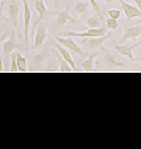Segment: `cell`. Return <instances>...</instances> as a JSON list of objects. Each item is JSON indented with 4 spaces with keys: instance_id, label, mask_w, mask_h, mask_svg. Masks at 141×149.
Segmentation results:
<instances>
[{
    "instance_id": "cell-1",
    "label": "cell",
    "mask_w": 141,
    "mask_h": 149,
    "mask_svg": "<svg viewBox=\"0 0 141 149\" xmlns=\"http://www.w3.org/2000/svg\"><path fill=\"white\" fill-rule=\"evenodd\" d=\"M23 45L18 43L17 41V35H16V30H12L10 32V37L3 43V48H1V53H3V63H4V70H8L10 68V56L17 49L22 50Z\"/></svg>"
},
{
    "instance_id": "cell-2",
    "label": "cell",
    "mask_w": 141,
    "mask_h": 149,
    "mask_svg": "<svg viewBox=\"0 0 141 149\" xmlns=\"http://www.w3.org/2000/svg\"><path fill=\"white\" fill-rule=\"evenodd\" d=\"M23 4V20H24V49L29 50L30 49V20H31V10L29 6L28 0H20Z\"/></svg>"
},
{
    "instance_id": "cell-3",
    "label": "cell",
    "mask_w": 141,
    "mask_h": 149,
    "mask_svg": "<svg viewBox=\"0 0 141 149\" xmlns=\"http://www.w3.org/2000/svg\"><path fill=\"white\" fill-rule=\"evenodd\" d=\"M115 37V33L114 32H110V33H105L103 36L100 37H87V38H84L81 41V45H84L86 49H88V50L91 52H96L98 50V49L100 48V45L103 44L109 38H114Z\"/></svg>"
},
{
    "instance_id": "cell-4",
    "label": "cell",
    "mask_w": 141,
    "mask_h": 149,
    "mask_svg": "<svg viewBox=\"0 0 141 149\" xmlns=\"http://www.w3.org/2000/svg\"><path fill=\"white\" fill-rule=\"evenodd\" d=\"M55 40L58 41V43H60L62 47H65L67 50H69L71 53L78 54L80 56H85V53L81 50V48L79 47V44L76 43L73 37H63V36H56Z\"/></svg>"
},
{
    "instance_id": "cell-5",
    "label": "cell",
    "mask_w": 141,
    "mask_h": 149,
    "mask_svg": "<svg viewBox=\"0 0 141 149\" xmlns=\"http://www.w3.org/2000/svg\"><path fill=\"white\" fill-rule=\"evenodd\" d=\"M34 7H35V10L37 11L38 17H37L36 22L34 23V25H32V29H31V32H30V41L34 40L35 31H36V28H37V24L40 23V20H42V19L47 16V13H48V10H47V6H46L44 0H35V1H34Z\"/></svg>"
},
{
    "instance_id": "cell-6",
    "label": "cell",
    "mask_w": 141,
    "mask_h": 149,
    "mask_svg": "<svg viewBox=\"0 0 141 149\" xmlns=\"http://www.w3.org/2000/svg\"><path fill=\"white\" fill-rule=\"evenodd\" d=\"M8 20L16 30H18V18L20 16V3L19 0H10L8 3Z\"/></svg>"
},
{
    "instance_id": "cell-7",
    "label": "cell",
    "mask_w": 141,
    "mask_h": 149,
    "mask_svg": "<svg viewBox=\"0 0 141 149\" xmlns=\"http://www.w3.org/2000/svg\"><path fill=\"white\" fill-rule=\"evenodd\" d=\"M141 42H137V43H134V44H130V45H126V44H117V43H112V47L114 49L116 50L119 54L128 57L132 62L135 61L134 58V55H133V49L136 48L137 45H140Z\"/></svg>"
},
{
    "instance_id": "cell-8",
    "label": "cell",
    "mask_w": 141,
    "mask_h": 149,
    "mask_svg": "<svg viewBox=\"0 0 141 149\" xmlns=\"http://www.w3.org/2000/svg\"><path fill=\"white\" fill-rule=\"evenodd\" d=\"M48 31H47V28L46 26H38L35 31V36H34V43L31 45V49L34 50V49H37V48H40L44 41L48 38Z\"/></svg>"
},
{
    "instance_id": "cell-9",
    "label": "cell",
    "mask_w": 141,
    "mask_h": 149,
    "mask_svg": "<svg viewBox=\"0 0 141 149\" xmlns=\"http://www.w3.org/2000/svg\"><path fill=\"white\" fill-rule=\"evenodd\" d=\"M119 3L124 12V15L127 17L128 20H132L133 18H141V11L139 8H136L135 6L130 5V4H128L126 3L124 0H119Z\"/></svg>"
},
{
    "instance_id": "cell-10",
    "label": "cell",
    "mask_w": 141,
    "mask_h": 149,
    "mask_svg": "<svg viewBox=\"0 0 141 149\" xmlns=\"http://www.w3.org/2000/svg\"><path fill=\"white\" fill-rule=\"evenodd\" d=\"M141 36V28L140 26H132V28H128V26H123V36L120 41L121 44H124L126 41L128 40H134L136 37Z\"/></svg>"
},
{
    "instance_id": "cell-11",
    "label": "cell",
    "mask_w": 141,
    "mask_h": 149,
    "mask_svg": "<svg viewBox=\"0 0 141 149\" xmlns=\"http://www.w3.org/2000/svg\"><path fill=\"white\" fill-rule=\"evenodd\" d=\"M55 49L61 54V56L68 62V65L71 66L72 70H73V72H78V69H76V66H75V62H74V60H73V57H72L69 50H67V49H66L65 47H62L60 43H56V44H55Z\"/></svg>"
},
{
    "instance_id": "cell-12",
    "label": "cell",
    "mask_w": 141,
    "mask_h": 149,
    "mask_svg": "<svg viewBox=\"0 0 141 149\" xmlns=\"http://www.w3.org/2000/svg\"><path fill=\"white\" fill-rule=\"evenodd\" d=\"M73 23V24H75L76 23V20L69 15V11L66 8V10H63V11H61V12H59V13L56 15V18H55V23L58 24L59 26H63L65 24H67V23Z\"/></svg>"
},
{
    "instance_id": "cell-13",
    "label": "cell",
    "mask_w": 141,
    "mask_h": 149,
    "mask_svg": "<svg viewBox=\"0 0 141 149\" xmlns=\"http://www.w3.org/2000/svg\"><path fill=\"white\" fill-rule=\"evenodd\" d=\"M102 62H103V66L105 68H119V67H123L124 65L122 62L117 61L116 57H115L112 54H109V53H105L103 58H102Z\"/></svg>"
},
{
    "instance_id": "cell-14",
    "label": "cell",
    "mask_w": 141,
    "mask_h": 149,
    "mask_svg": "<svg viewBox=\"0 0 141 149\" xmlns=\"http://www.w3.org/2000/svg\"><path fill=\"white\" fill-rule=\"evenodd\" d=\"M96 55H97V53L93 52L87 58H85L81 62V68H83L84 72H92L95 69V57H96Z\"/></svg>"
},
{
    "instance_id": "cell-15",
    "label": "cell",
    "mask_w": 141,
    "mask_h": 149,
    "mask_svg": "<svg viewBox=\"0 0 141 149\" xmlns=\"http://www.w3.org/2000/svg\"><path fill=\"white\" fill-rule=\"evenodd\" d=\"M48 57H49V52H48V49H44L43 52L36 54V55L32 57V61H31V62H32V66H34V67L41 66L46 60H48Z\"/></svg>"
},
{
    "instance_id": "cell-16",
    "label": "cell",
    "mask_w": 141,
    "mask_h": 149,
    "mask_svg": "<svg viewBox=\"0 0 141 149\" xmlns=\"http://www.w3.org/2000/svg\"><path fill=\"white\" fill-rule=\"evenodd\" d=\"M54 54H55V56H56V60H58V62H59V68H60V72H62V73H71V72H73L72 70V68H71V66L68 65V62L63 58L62 56H60L55 50H54Z\"/></svg>"
},
{
    "instance_id": "cell-17",
    "label": "cell",
    "mask_w": 141,
    "mask_h": 149,
    "mask_svg": "<svg viewBox=\"0 0 141 149\" xmlns=\"http://www.w3.org/2000/svg\"><path fill=\"white\" fill-rule=\"evenodd\" d=\"M17 70L20 73H25L28 70L27 58H25L19 52H17Z\"/></svg>"
},
{
    "instance_id": "cell-18",
    "label": "cell",
    "mask_w": 141,
    "mask_h": 149,
    "mask_svg": "<svg viewBox=\"0 0 141 149\" xmlns=\"http://www.w3.org/2000/svg\"><path fill=\"white\" fill-rule=\"evenodd\" d=\"M100 19L98 18V16H92L87 18L86 20V25L88 26V29H97V28H100Z\"/></svg>"
},
{
    "instance_id": "cell-19",
    "label": "cell",
    "mask_w": 141,
    "mask_h": 149,
    "mask_svg": "<svg viewBox=\"0 0 141 149\" xmlns=\"http://www.w3.org/2000/svg\"><path fill=\"white\" fill-rule=\"evenodd\" d=\"M90 3H86V1H80V3H76L74 8H75V12L78 15H84L85 12H87L90 10Z\"/></svg>"
},
{
    "instance_id": "cell-20",
    "label": "cell",
    "mask_w": 141,
    "mask_h": 149,
    "mask_svg": "<svg viewBox=\"0 0 141 149\" xmlns=\"http://www.w3.org/2000/svg\"><path fill=\"white\" fill-rule=\"evenodd\" d=\"M10 72L15 73V72H18L17 70V52H13L10 56V68H8Z\"/></svg>"
},
{
    "instance_id": "cell-21",
    "label": "cell",
    "mask_w": 141,
    "mask_h": 149,
    "mask_svg": "<svg viewBox=\"0 0 141 149\" xmlns=\"http://www.w3.org/2000/svg\"><path fill=\"white\" fill-rule=\"evenodd\" d=\"M88 3H90V5L95 8V11L97 12L98 18L100 19V22H103V13H102V10H100V7H99V5L97 3V0H88Z\"/></svg>"
},
{
    "instance_id": "cell-22",
    "label": "cell",
    "mask_w": 141,
    "mask_h": 149,
    "mask_svg": "<svg viewBox=\"0 0 141 149\" xmlns=\"http://www.w3.org/2000/svg\"><path fill=\"white\" fill-rule=\"evenodd\" d=\"M105 23H107V26H108V29H110V30H112V31L117 30L119 23H117V20H116V19H112V18H108V19L105 20Z\"/></svg>"
},
{
    "instance_id": "cell-23",
    "label": "cell",
    "mask_w": 141,
    "mask_h": 149,
    "mask_svg": "<svg viewBox=\"0 0 141 149\" xmlns=\"http://www.w3.org/2000/svg\"><path fill=\"white\" fill-rule=\"evenodd\" d=\"M108 16H109V18H112V19L117 20L121 17V11L117 10V8H111V10L108 11Z\"/></svg>"
},
{
    "instance_id": "cell-24",
    "label": "cell",
    "mask_w": 141,
    "mask_h": 149,
    "mask_svg": "<svg viewBox=\"0 0 141 149\" xmlns=\"http://www.w3.org/2000/svg\"><path fill=\"white\" fill-rule=\"evenodd\" d=\"M3 8H4V5H3V3H0V18H1L4 22L8 23L10 20H8V18H7V17H5V16H4V13H3Z\"/></svg>"
},
{
    "instance_id": "cell-25",
    "label": "cell",
    "mask_w": 141,
    "mask_h": 149,
    "mask_svg": "<svg viewBox=\"0 0 141 149\" xmlns=\"http://www.w3.org/2000/svg\"><path fill=\"white\" fill-rule=\"evenodd\" d=\"M8 36H10V31H6L5 33H3V36H0V44H1L3 41H5Z\"/></svg>"
},
{
    "instance_id": "cell-26",
    "label": "cell",
    "mask_w": 141,
    "mask_h": 149,
    "mask_svg": "<svg viewBox=\"0 0 141 149\" xmlns=\"http://www.w3.org/2000/svg\"><path fill=\"white\" fill-rule=\"evenodd\" d=\"M0 72H4V63H3V57H1V49H0Z\"/></svg>"
},
{
    "instance_id": "cell-27",
    "label": "cell",
    "mask_w": 141,
    "mask_h": 149,
    "mask_svg": "<svg viewBox=\"0 0 141 149\" xmlns=\"http://www.w3.org/2000/svg\"><path fill=\"white\" fill-rule=\"evenodd\" d=\"M134 3H136V5H137L139 10L141 11V0H134Z\"/></svg>"
},
{
    "instance_id": "cell-28",
    "label": "cell",
    "mask_w": 141,
    "mask_h": 149,
    "mask_svg": "<svg viewBox=\"0 0 141 149\" xmlns=\"http://www.w3.org/2000/svg\"><path fill=\"white\" fill-rule=\"evenodd\" d=\"M59 5H60V0H54V7H55V8H58V7H59Z\"/></svg>"
},
{
    "instance_id": "cell-29",
    "label": "cell",
    "mask_w": 141,
    "mask_h": 149,
    "mask_svg": "<svg viewBox=\"0 0 141 149\" xmlns=\"http://www.w3.org/2000/svg\"><path fill=\"white\" fill-rule=\"evenodd\" d=\"M104 1H105V3H108V4H111V3H115L116 0H104Z\"/></svg>"
},
{
    "instance_id": "cell-30",
    "label": "cell",
    "mask_w": 141,
    "mask_h": 149,
    "mask_svg": "<svg viewBox=\"0 0 141 149\" xmlns=\"http://www.w3.org/2000/svg\"><path fill=\"white\" fill-rule=\"evenodd\" d=\"M140 50H141V49H140Z\"/></svg>"
}]
</instances>
